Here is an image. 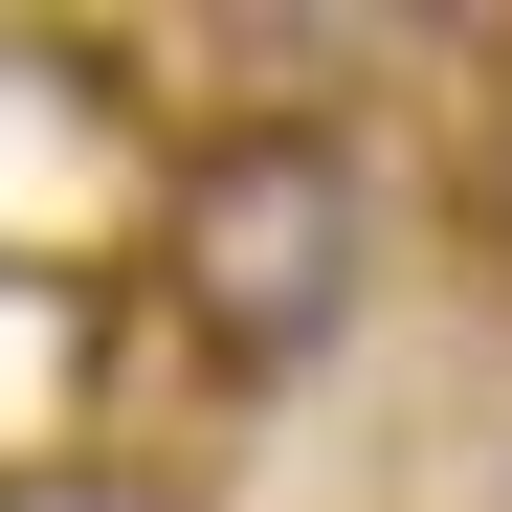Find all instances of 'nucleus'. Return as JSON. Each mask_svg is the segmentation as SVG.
<instances>
[{"label": "nucleus", "instance_id": "1", "mask_svg": "<svg viewBox=\"0 0 512 512\" xmlns=\"http://www.w3.org/2000/svg\"><path fill=\"white\" fill-rule=\"evenodd\" d=\"M379 290V179L334 112H223L156 179V312L201 334V379H312Z\"/></svg>", "mask_w": 512, "mask_h": 512}, {"label": "nucleus", "instance_id": "3", "mask_svg": "<svg viewBox=\"0 0 512 512\" xmlns=\"http://www.w3.org/2000/svg\"><path fill=\"white\" fill-rule=\"evenodd\" d=\"M446 201H468V268L512 290V45H490V112H468V179H446Z\"/></svg>", "mask_w": 512, "mask_h": 512}, {"label": "nucleus", "instance_id": "2", "mask_svg": "<svg viewBox=\"0 0 512 512\" xmlns=\"http://www.w3.org/2000/svg\"><path fill=\"white\" fill-rule=\"evenodd\" d=\"M0 512H179V490H156L134 446H23V468H0Z\"/></svg>", "mask_w": 512, "mask_h": 512}]
</instances>
